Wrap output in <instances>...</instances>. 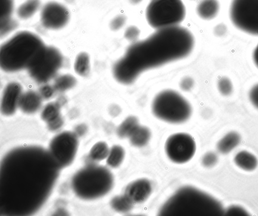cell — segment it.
Instances as JSON below:
<instances>
[{"instance_id": "obj_4", "label": "cell", "mask_w": 258, "mask_h": 216, "mask_svg": "<svg viewBox=\"0 0 258 216\" xmlns=\"http://www.w3.org/2000/svg\"><path fill=\"white\" fill-rule=\"evenodd\" d=\"M218 202L192 187L178 190L162 206L160 215L168 216L213 215L220 214Z\"/></svg>"}, {"instance_id": "obj_12", "label": "cell", "mask_w": 258, "mask_h": 216, "mask_svg": "<svg viewBox=\"0 0 258 216\" xmlns=\"http://www.w3.org/2000/svg\"><path fill=\"white\" fill-rule=\"evenodd\" d=\"M70 13L68 9L60 3L50 2L42 8L40 22L45 28L58 30L63 28L69 22Z\"/></svg>"}, {"instance_id": "obj_33", "label": "cell", "mask_w": 258, "mask_h": 216, "mask_svg": "<svg viewBox=\"0 0 258 216\" xmlns=\"http://www.w3.org/2000/svg\"><path fill=\"white\" fill-rule=\"evenodd\" d=\"M55 91L53 86L44 85L40 88L39 93L42 99H48L53 96Z\"/></svg>"}, {"instance_id": "obj_26", "label": "cell", "mask_w": 258, "mask_h": 216, "mask_svg": "<svg viewBox=\"0 0 258 216\" xmlns=\"http://www.w3.org/2000/svg\"><path fill=\"white\" fill-rule=\"evenodd\" d=\"M77 81L74 76L65 74L56 78L53 86L55 91L64 92L74 87Z\"/></svg>"}, {"instance_id": "obj_19", "label": "cell", "mask_w": 258, "mask_h": 216, "mask_svg": "<svg viewBox=\"0 0 258 216\" xmlns=\"http://www.w3.org/2000/svg\"><path fill=\"white\" fill-rule=\"evenodd\" d=\"M241 141L240 135L235 131L225 134L218 142L217 149L222 154H227L238 146Z\"/></svg>"}, {"instance_id": "obj_15", "label": "cell", "mask_w": 258, "mask_h": 216, "mask_svg": "<svg viewBox=\"0 0 258 216\" xmlns=\"http://www.w3.org/2000/svg\"><path fill=\"white\" fill-rule=\"evenodd\" d=\"M60 104L58 102L47 104L42 111L41 117L51 131L59 129L63 125V121L60 113Z\"/></svg>"}, {"instance_id": "obj_16", "label": "cell", "mask_w": 258, "mask_h": 216, "mask_svg": "<svg viewBox=\"0 0 258 216\" xmlns=\"http://www.w3.org/2000/svg\"><path fill=\"white\" fill-rule=\"evenodd\" d=\"M42 98L39 93L28 91L23 93L19 102V108L26 114L37 112L42 105Z\"/></svg>"}, {"instance_id": "obj_28", "label": "cell", "mask_w": 258, "mask_h": 216, "mask_svg": "<svg viewBox=\"0 0 258 216\" xmlns=\"http://www.w3.org/2000/svg\"><path fill=\"white\" fill-rule=\"evenodd\" d=\"M134 203L124 194L114 197L111 201V207L116 211L126 212L131 210Z\"/></svg>"}, {"instance_id": "obj_9", "label": "cell", "mask_w": 258, "mask_h": 216, "mask_svg": "<svg viewBox=\"0 0 258 216\" xmlns=\"http://www.w3.org/2000/svg\"><path fill=\"white\" fill-rule=\"evenodd\" d=\"M62 62L60 52L53 46L46 45L37 60L28 70L36 82L45 83L55 76Z\"/></svg>"}, {"instance_id": "obj_30", "label": "cell", "mask_w": 258, "mask_h": 216, "mask_svg": "<svg viewBox=\"0 0 258 216\" xmlns=\"http://www.w3.org/2000/svg\"><path fill=\"white\" fill-rule=\"evenodd\" d=\"M140 36V30L135 26H131L126 28L124 32L125 38L133 43L137 41Z\"/></svg>"}, {"instance_id": "obj_34", "label": "cell", "mask_w": 258, "mask_h": 216, "mask_svg": "<svg viewBox=\"0 0 258 216\" xmlns=\"http://www.w3.org/2000/svg\"><path fill=\"white\" fill-rule=\"evenodd\" d=\"M249 97L251 103L258 109V84L251 88Z\"/></svg>"}, {"instance_id": "obj_6", "label": "cell", "mask_w": 258, "mask_h": 216, "mask_svg": "<svg viewBox=\"0 0 258 216\" xmlns=\"http://www.w3.org/2000/svg\"><path fill=\"white\" fill-rule=\"evenodd\" d=\"M152 110L158 118L171 123H180L190 116L191 108L180 94L171 90L159 93L154 99Z\"/></svg>"}, {"instance_id": "obj_17", "label": "cell", "mask_w": 258, "mask_h": 216, "mask_svg": "<svg viewBox=\"0 0 258 216\" xmlns=\"http://www.w3.org/2000/svg\"><path fill=\"white\" fill-rule=\"evenodd\" d=\"M14 9L13 0H1V35H5L16 26L11 17Z\"/></svg>"}, {"instance_id": "obj_31", "label": "cell", "mask_w": 258, "mask_h": 216, "mask_svg": "<svg viewBox=\"0 0 258 216\" xmlns=\"http://www.w3.org/2000/svg\"><path fill=\"white\" fill-rule=\"evenodd\" d=\"M126 18L122 15L114 17L111 21L110 27L111 30L116 31L121 28L125 24Z\"/></svg>"}, {"instance_id": "obj_23", "label": "cell", "mask_w": 258, "mask_h": 216, "mask_svg": "<svg viewBox=\"0 0 258 216\" xmlns=\"http://www.w3.org/2000/svg\"><path fill=\"white\" fill-rule=\"evenodd\" d=\"M139 125V121L137 117L134 116H128L118 126L117 134L121 138L129 137Z\"/></svg>"}, {"instance_id": "obj_7", "label": "cell", "mask_w": 258, "mask_h": 216, "mask_svg": "<svg viewBox=\"0 0 258 216\" xmlns=\"http://www.w3.org/2000/svg\"><path fill=\"white\" fill-rule=\"evenodd\" d=\"M185 15L181 0H151L146 10L148 24L156 30L178 26Z\"/></svg>"}, {"instance_id": "obj_5", "label": "cell", "mask_w": 258, "mask_h": 216, "mask_svg": "<svg viewBox=\"0 0 258 216\" xmlns=\"http://www.w3.org/2000/svg\"><path fill=\"white\" fill-rule=\"evenodd\" d=\"M113 185V177L105 167L90 164L73 176L71 185L74 193L84 200H93L108 193Z\"/></svg>"}, {"instance_id": "obj_13", "label": "cell", "mask_w": 258, "mask_h": 216, "mask_svg": "<svg viewBox=\"0 0 258 216\" xmlns=\"http://www.w3.org/2000/svg\"><path fill=\"white\" fill-rule=\"evenodd\" d=\"M22 87L17 82H11L5 87L1 100V110L6 116L13 115L19 107Z\"/></svg>"}, {"instance_id": "obj_37", "label": "cell", "mask_w": 258, "mask_h": 216, "mask_svg": "<svg viewBox=\"0 0 258 216\" xmlns=\"http://www.w3.org/2000/svg\"><path fill=\"white\" fill-rule=\"evenodd\" d=\"M253 59L255 64L258 68V44L254 50L253 53Z\"/></svg>"}, {"instance_id": "obj_3", "label": "cell", "mask_w": 258, "mask_h": 216, "mask_svg": "<svg viewBox=\"0 0 258 216\" xmlns=\"http://www.w3.org/2000/svg\"><path fill=\"white\" fill-rule=\"evenodd\" d=\"M45 46L35 34L26 31L19 32L2 45L1 67L7 72L28 69L37 60Z\"/></svg>"}, {"instance_id": "obj_39", "label": "cell", "mask_w": 258, "mask_h": 216, "mask_svg": "<svg viewBox=\"0 0 258 216\" xmlns=\"http://www.w3.org/2000/svg\"><path fill=\"white\" fill-rule=\"evenodd\" d=\"M192 1H197V0H192Z\"/></svg>"}, {"instance_id": "obj_20", "label": "cell", "mask_w": 258, "mask_h": 216, "mask_svg": "<svg viewBox=\"0 0 258 216\" xmlns=\"http://www.w3.org/2000/svg\"><path fill=\"white\" fill-rule=\"evenodd\" d=\"M234 162L237 166L246 171L254 170L257 165V160L252 154L242 151L235 155Z\"/></svg>"}, {"instance_id": "obj_10", "label": "cell", "mask_w": 258, "mask_h": 216, "mask_svg": "<svg viewBox=\"0 0 258 216\" xmlns=\"http://www.w3.org/2000/svg\"><path fill=\"white\" fill-rule=\"evenodd\" d=\"M78 145L76 133L63 131L51 139L48 152L58 166L62 169L72 163L76 157Z\"/></svg>"}, {"instance_id": "obj_8", "label": "cell", "mask_w": 258, "mask_h": 216, "mask_svg": "<svg viewBox=\"0 0 258 216\" xmlns=\"http://www.w3.org/2000/svg\"><path fill=\"white\" fill-rule=\"evenodd\" d=\"M229 13L237 28L258 36V0H232Z\"/></svg>"}, {"instance_id": "obj_29", "label": "cell", "mask_w": 258, "mask_h": 216, "mask_svg": "<svg viewBox=\"0 0 258 216\" xmlns=\"http://www.w3.org/2000/svg\"><path fill=\"white\" fill-rule=\"evenodd\" d=\"M218 89L222 95L228 96L232 92V84L228 78L222 77L218 81Z\"/></svg>"}, {"instance_id": "obj_27", "label": "cell", "mask_w": 258, "mask_h": 216, "mask_svg": "<svg viewBox=\"0 0 258 216\" xmlns=\"http://www.w3.org/2000/svg\"><path fill=\"white\" fill-rule=\"evenodd\" d=\"M124 156V151L120 146L115 145L109 150L106 163L112 168L119 166L122 163Z\"/></svg>"}, {"instance_id": "obj_35", "label": "cell", "mask_w": 258, "mask_h": 216, "mask_svg": "<svg viewBox=\"0 0 258 216\" xmlns=\"http://www.w3.org/2000/svg\"><path fill=\"white\" fill-rule=\"evenodd\" d=\"M194 84V80L189 77H184L180 82L181 89L184 91H188L191 89Z\"/></svg>"}, {"instance_id": "obj_22", "label": "cell", "mask_w": 258, "mask_h": 216, "mask_svg": "<svg viewBox=\"0 0 258 216\" xmlns=\"http://www.w3.org/2000/svg\"><path fill=\"white\" fill-rule=\"evenodd\" d=\"M151 132L148 128L139 125L129 137L132 145L135 147L145 146L150 140Z\"/></svg>"}, {"instance_id": "obj_24", "label": "cell", "mask_w": 258, "mask_h": 216, "mask_svg": "<svg viewBox=\"0 0 258 216\" xmlns=\"http://www.w3.org/2000/svg\"><path fill=\"white\" fill-rule=\"evenodd\" d=\"M90 57L86 52H81L76 57L74 69L77 74L81 76H86L90 72Z\"/></svg>"}, {"instance_id": "obj_25", "label": "cell", "mask_w": 258, "mask_h": 216, "mask_svg": "<svg viewBox=\"0 0 258 216\" xmlns=\"http://www.w3.org/2000/svg\"><path fill=\"white\" fill-rule=\"evenodd\" d=\"M109 149L107 143L99 141L91 149L89 154L90 159L94 162H99L107 158Z\"/></svg>"}, {"instance_id": "obj_32", "label": "cell", "mask_w": 258, "mask_h": 216, "mask_svg": "<svg viewBox=\"0 0 258 216\" xmlns=\"http://www.w3.org/2000/svg\"><path fill=\"white\" fill-rule=\"evenodd\" d=\"M218 161L217 155L213 152H209L206 154L203 159V164L208 167H212L216 164Z\"/></svg>"}, {"instance_id": "obj_36", "label": "cell", "mask_w": 258, "mask_h": 216, "mask_svg": "<svg viewBox=\"0 0 258 216\" xmlns=\"http://www.w3.org/2000/svg\"><path fill=\"white\" fill-rule=\"evenodd\" d=\"M226 27L223 24L218 25L215 29V33L217 35L221 36L226 32Z\"/></svg>"}, {"instance_id": "obj_1", "label": "cell", "mask_w": 258, "mask_h": 216, "mask_svg": "<svg viewBox=\"0 0 258 216\" xmlns=\"http://www.w3.org/2000/svg\"><path fill=\"white\" fill-rule=\"evenodd\" d=\"M60 169L48 151L39 147L11 151L1 164V201L4 210L16 214L36 211L50 194Z\"/></svg>"}, {"instance_id": "obj_38", "label": "cell", "mask_w": 258, "mask_h": 216, "mask_svg": "<svg viewBox=\"0 0 258 216\" xmlns=\"http://www.w3.org/2000/svg\"><path fill=\"white\" fill-rule=\"evenodd\" d=\"M131 1H132L134 3L136 4L137 3H139L141 0H131Z\"/></svg>"}, {"instance_id": "obj_2", "label": "cell", "mask_w": 258, "mask_h": 216, "mask_svg": "<svg viewBox=\"0 0 258 216\" xmlns=\"http://www.w3.org/2000/svg\"><path fill=\"white\" fill-rule=\"evenodd\" d=\"M194 44L192 34L183 27L176 26L156 30L127 48L114 63L113 76L121 84H131L144 71L187 56Z\"/></svg>"}, {"instance_id": "obj_14", "label": "cell", "mask_w": 258, "mask_h": 216, "mask_svg": "<svg viewBox=\"0 0 258 216\" xmlns=\"http://www.w3.org/2000/svg\"><path fill=\"white\" fill-rule=\"evenodd\" d=\"M151 183L146 179H140L128 184L125 188L124 195L134 203L145 201L151 194Z\"/></svg>"}, {"instance_id": "obj_18", "label": "cell", "mask_w": 258, "mask_h": 216, "mask_svg": "<svg viewBox=\"0 0 258 216\" xmlns=\"http://www.w3.org/2000/svg\"><path fill=\"white\" fill-rule=\"evenodd\" d=\"M219 10L218 0H201L196 8L198 16L204 20H209L215 18Z\"/></svg>"}, {"instance_id": "obj_21", "label": "cell", "mask_w": 258, "mask_h": 216, "mask_svg": "<svg viewBox=\"0 0 258 216\" xmlns=\"http://www.w3.org/2000/svg\"><path fill=\"white\" fill-rule=\"evenodd\" d=\"M40 4V0H26L18 7L17 15L21 19H29L38 11Z\"/></svg>"}, {"instance_id": "obj_11", "label": "cell", "mask_w": 258, "mask_h": 216, "mask_svg": "<svg viewBox=\"0 0 258 216\" xmlns=\"http://www.w3.org/2000/svg\"><path fill=\"white\" fill-rule=\"evenodd\" d=\"M165 148L171 161L176 163H183L190 160L194 155L196 143L189 134L178 133L168 137Z\"/></svg>"}]
</instances>
